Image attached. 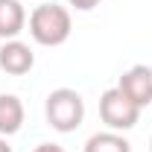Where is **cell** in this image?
<instances>
[{"instance_id":"7c38bea8","label":"cell","mask_w":152,"mask_h":152,"mask_svg":"<svg viewBox=\"0 0 152 152\" xmlns=\"http://www.w3.org/2000/svg\"><path fill=\"white\" fill-rule=\"evenodd\" d=\"M149 149H152V140H149Z\"/></svg>"},{"instance_id":"8992f818","label":"cell","mask_w":152,"mask_h":152,"mask_svg":"<svg viewBox=\"0 0 152 152\" xmlns=\"http://www.w3.org/2000/svg\"><path fill=\"white\" fill-rule=\"evenodd\" d=\"M23 123V102L15 94H0V134H15Z\"/></svg>"},{"instance_id":"ba28073f","label":"cell","mask_w":152,"mask_h":152,"mask_svg":"<svg viewBox=\"0 0 152 152\" xmlns=\"http://www.w3.org/2000/svg\"><path fill=\"white\" fill-rule=\"evenodd\" d=\"M85 152H132V143L117 132H96L88 137Z\"/></svg>"},{"instance_id":"30bf717a","label":"cell","mask_w":152,"mask_h":152,"mask_svg":"<svg viewBox=\"0 0 152 152\" xmlns=\"http://www.w3.org/2000/svg\"><path fill=\"white\" fill-rule=\"evenodd\" d=\"M32 152H64L61 146H56V143H38Z\"/></svg>"},{"instance_id":"5b68a950","label":"cell","mask_w":152,"mask_h":152,"mask_svg":"<svg viewBox=\"0 0 152 152\" xmlns=\"http://www.w3.org/2000/svg\"><path fill=\"white\" fill-rule=\"evenodd\" d=\"M35 64V53L29 50V44L9 38L3 47H0V70H6L9 76H23L32 70Z\"/></svg>"},{"instance_id":"52a82bcc","label":"cell","mask_w":152,"mask_h":152,"mask_svg":"<svg viewBox=\"0 0 152 152\" xmlns=\"http://www.w3.org/2000/svg\"><path fill=\"white\" fill-rule=\"evenodd\" d=\"M26 15L18 0H0V38H15L23 29Z\"/></svg>"},{"instance_id":"6da1fadb","label":"cell","mask_w":152,"mask_h":152,"mask_svg":"<svg viewBox=\"0 0 152 152\" xmlns=\"http://www.w3.org/2000/svg\"><path fill=\"white\" fill-rule=\"evenodd\" d=\"M70 12L58 3H41L29 15V32L44 47H58L70 38Z\"/></svg>"},{"instance_id":"7a4b0ae2","label":"cell","mask_w":152,"mask_h":152,"mask_svg":"<svg viewBox=\"0 0 152 152\" xmlns=\"http://www.w3.org/2000/svg\"><path fill=\"white\" fill-rule=\"evenodd\" d=\"M44 114L56 132H73L85 120V99L73 88H56L44 102Z\"/></svg>"},{"instance_id":"277c9868","label":"cell","mask_w":152,"mask_h":152,"mask_svg":"<svg viewBox=\"0 0 152 152\" xmlns=\"http://www.w3.org/2000/svg\"><path fill=\"white\" fill-rule=\"evenodd\" d=\"M117 88L129 96L137 108L149 105L152 102V67H146V64L129 67L126 73L120 76V85H117Z\"/></svg>"},{"instance_id":"9c48e42d","label":"cell","mask_w":152,"mask_h":152,"mask_svg":"<svg viewBox=\"0 0 152 152\" xmlns=\"http://www.w3.org/2000/svg\"><path fill=\"white\" fill-rule=\"evenodd\" d=\"M99 0H70V6H76L79 12H88V9H94Z\"/></svg>"},{"instance_id":"8fae6325","label":"cell","mask_w":152,"mask_h":152,"mask_svg":"<svg viewBox=\"0 0 152 152\" xmlns=\"http://www.w3.org/2000/svg\"><path fill=\"white\" fill-rule=\"evenodd\" d=\"M0 152H12V146H9V143H6L3 137H0Z\"/></svg>"},{"instance_id":"3957f363","label":"cell","mask_w":152,"mask_h":152,"mask_svg":"<svg viewBox=\"0 0 152 152\" xmlns=\"http://www.w3.org/2000/svg\"><path fill=\"white\" fill-rule=\"evenodd\" d=\"M99 117H102V123L111 132H126V129H132L134 123H137L140 108L120 88H108L105 94L99 96Z\"/></svg>"}]
</instances>
